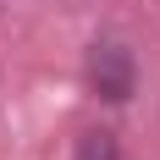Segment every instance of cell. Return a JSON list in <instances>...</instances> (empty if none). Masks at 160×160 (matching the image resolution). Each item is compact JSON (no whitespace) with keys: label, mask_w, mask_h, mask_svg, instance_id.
I'll return each mask as SVG.
<instances>
[{"label":"cell","mask_w":160,"mask_h":160,"mask_svg":"<svg viewBox=\"0 0 160 160\" xmlns=\"http://www.w3.org/2000/svg\"><path fill=\"white\" fill-rule=\"evenodd\" d=\"M83 78H88V88H94L99 99L122 105V99L132 94V83H138L132 50H127V44H116V39H99V44L88 50V61H83Z\"/></svg>","instance_id":"1"},{"label":"cell","mask_w":160,"mask_h":160,"mask_svg":"<svg viewBox=\"0 0 160 160\" xmlns=\"http://www.w3.org/2000/svg\"><path fill=\"white\" fill-rule=\"evenodd\" d=\"M72 160H122V149H116V132L94 127V132H83L78 149H72Z\"/></svg>","instance_id":"2"}]
</instances>
